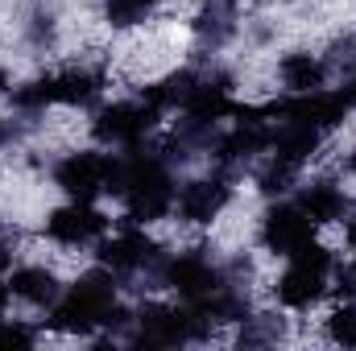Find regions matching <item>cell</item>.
<instances>
[{"label":"cell","mask_w":356,"mask_h":351,"mask_svg":"<svg viewBox=\"0 0 356 351\" xmlns=\"http://www.w3.org/2000/svg\"><path fill=\"white\" fill-rule=\"evenodd\" d=\"M319 339L332 343V348H356V302L336 298L319 314Z\"/></svg>","instance_id":"7c38bea8"},{"label":"cell","mask_w":356,"mask_h":351,"mask_svg":"<svg viewBox=\"0 0 356 351\" xmlns=\"http://www.w3.org/2000/svg\"><path fill=\"white\" fill-rule=\"evenodd\" d=\"M340 228H344V244H348V257L356 261V215H348Z\"/></svg>","instance_id":"2e32d148"},{"label":"cell","mask_w":356,"mask_h":351,"mask_svg":"<svg viewBox=\"0 0 356 351\" xmlns=\"http://www.w3.org/2000/svg\"><path fill=\"white\" fill-rule=\"evenodd\" d=\"M336 252L323 244V240H311L302 244L298 252H290L277 277L269 281V298L273 306H282L286 314L302 318V314H315L323 302H332V273H336Z\"/></svg>","instance_id":"7a4b0ae2"},{"label":"cell","mask_w":356,"mask_h":351,"mask_svg":"<svg viewBox=\"0 0 356 351\" xmlns=\"http://www.w3.org/2000/svg\"><path fill=\"white\" fill-rule=\"evenodd\" d=\"M311 240H319V228L311 223V215L294 198H273L257 215V244L273 261H286L290 252H298Z\"/></svg>","instance_id":"52a82bcc"},{"label":"cell","mask_w":356,"mask_h":351,"mask_svg":"<svg viewBox=\"0 0 356 351\" xmlns=\"http://www.w3.org/2000/svg\"><path fill=\"white\" fill-rule=\"evenodd\" d=\"M13 257H17V252H13V236H8V223L0 219V277L13 268Z\"/></svg>","instance_id":"9a60e30c"},{"label":"cell","mask_w":356,"mask_h":351,"mask_svg":"<svg viewBox=\"0 0 356 351\" xmlns=\"http://www.w3.org/2000/svg\"><path fill=\"white\" fill-rule=\"evenodd\" d=\"M8 310H13V293H8V281L0 277V318H4Z\"/></svg>","instance_id":"ac0fdd59"},{"label":"cell","mask_w":356,"mask_h":351,"mask_svg":"<svg viewBox=\"0 0 356 351\" xmlns=\"http://www.w3.org/2000/svg\"><path fill=\"white\" fill-rule=\"evenodd\" d=\"M116 174H120V153L88 145V149H71L54 162L50 182L54 190H63L75 203H99L108 194H116Z\"/></svg>","instance_id":"3957f363"},{"label":"cell","mask_w":356,"mask_h":351,"mask_svg":"<svg viewBox=\"0 0 356 351\" xmlns=\"http://www.w3.org/2000/svg\"><path fill=\"white\" fill-rule=\"evenodd\" d=\"M340 91L348 95V103H353V108H356V71H353V75H348V79H344V87H340Z\"/></svg>","instance_id":"d6986e66"},{"label":"cell","mask_w":356,"mask_h":351,"mask_svg":"<svg viewBox=\"0 0 356 351\" xmlns=\"http://www.w3.org/2000/svg\"><path fill=\"white\" fill-rule=\"evenodd\" d=\"M108 232H112V215L99 211L95 203H75V198H67L63 207H50L42 219V240L63 252L95 248Z\"/></svg>","instance_id":"8992f818"},{"label":"cell","mask_w":356,"mask_h":351,"mask_svg":"<svg viewBox=\"0 0 356 351\" xmlns=\"http://www.w3.org/2000/svg\"><path fill=\"white\" fill-rule=\"evenodd\" d=\"M116 310H120V277L91 261V268L67 281L63 298L46 310L42 327L46 335H58V339H95L108 331Z\"/></svg>","instance_id":"6da1fadb"},{"label":"cell","mask_w":356,"mask_h":351,"mask_svg":"<svg viewBox=\"0 0 356 351\" xmlns=\"http://www.w3.org/2000/svg\"><path fill=\"white\" fill-rule=\"evenodd\" d=\"M236 198V186L224 170L216 174H199V178H186L175 186V211L170 219H178L182 228H216L228 207Z\"/></svg>","instance_id":"5b68a950"},{"label":"cell","mask_w":356,"mask_h":351,"mask_svg":"<svg viewBox=\"0 0 356 351\" xmlns=\"http://www.w3.org/2000/svg\"><path fill=\"white\" fill-rule=\"evenodd\" d=\"M8 91H13V79H8V71L0 67V95H8Z\"/></svg>","instance_id":"ffe728a7"},{"label":"cell","mask_w":356,"mask_h":351,"mask_svg":"<svg viewBox=\"0 0 356 351\" xmlns=\"http://www.w3.org/2000/svg\"><path fill=\"white\" fill-rule=\"evenodd\" d=\"M38 120H42L38 112H21V108H13V116H0V153H13L17 145H25Z\"/></svg>","instance_id":"5bb4252c"},{"label":"cell","mask_w":356,"mask_h":351,"mask_svg":"<svg viewBox=\"0 0 356 351\" xmlns=\"http://www.w3.org/2000/svg\"><path fill=\"white\" fill-rule=\"evenodd\" d=\"M273 75L286 95H311V91H323L332 79V62L315 50H286L277 62H273Z\"/></svg>","instance_id":"30bf717a"},{"label":"cell","mask_w":356,"mask_h":351,"mask_svg":"<svg viewBox=\"0 0 356 351\" xmlns=\"http://www.w3.org/2000/svg\"><path fill=\"white\" fill-rule=\"evenodd\" d=\"M298 194H294V203L311 215V223L323 232V228H336V223H344L348 219V207H353V198H348V190H344V182L332 174H311L302 178L298 186H294Z\"/></svg>","instance_id":"9c48e42d"},{"label":"cell","mask_w":356,"mask_h":351,"mask_svg":"<svg viewBox=\"0 0 356 351\" xmlns=\"http://www.w3.org/2000/svg\"><path fill=\"white\" fill-rule=\"evenodd\" d=\"M340 170H344V174H348V178L356 182V141L348 145V153H344V162H340Z\"/></svg>","instance_id":"e0dca14e"},{"label":"cell","mask_w":356,"mask_h":351,"mask_svg":"<svg viewBox=\"0 0 356 351\" xmlns=\"http://www.w3.org/2000/svg\"><path fill=\"white\" fill-rule=\"evenodd\" d=\"M166 0H104V21L112 33H137L145 29Z\"/></svg>","instance_id":"8fae6325"},{"label":"cell","mask_w":356,"mask_h":351,"mask_svg":"<svg viewBox=\"0 0 356 351\" xmlns=\"http://www.w3.org/2000/svg\"><path fill=\"white\" fill-rule=\"evenodd\" d=\"M46 339V327H38L33 318H0V348H38Z\"/></svg>","instance_id":"4fadbf2b"},{"label":"cell","mask_w":356,"mask_h":351,"mask_svg":"<svg viewBox=\"0 0 356 351\" xmlns=\"http://www.w3.org/2000/svg\"><path fill=\"white\" fill-rule=\"evenodd\" d=\"M162 116L137 95V99H116V103H99L88 120V132L95 145L112 149V153H129V149H145L149 137L158 132Z\"/></svg>","instance_id":"277c9868"},{"label":"cell","mask_w":356,"mask_h":351,"mask_svg":"<svg viewBox=\"0 0 356 351\" xmlns=\"http://www.w3.org/2000/svg\"><path fill=\"white\" fill-rule=\"evenodd\" d=\"M4 281H8L13 302H21V306H25V310H33V314H46V310L63 298V289H67L63 273H58L54 264H46V261L13 264Z\"/></svg>","instance_id":"ba28073f"},{"label":"cell","mask_w":356,"mask_h":351,"mask_svg":"<svg viewBox=\"0 0 356 351\" xmlns=\"http://www.w3.org/2000/svg\"><path fill=\"white\" fill-rule=\"evenodd\" d=\"M216 4H241V0H216Z\"/></svg>","instance_id":"44dd1931"}]
</instances>
